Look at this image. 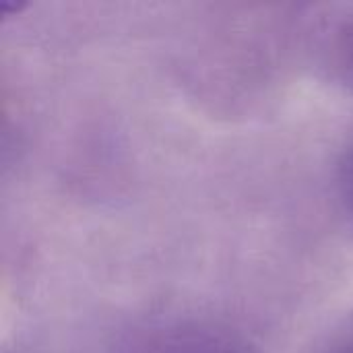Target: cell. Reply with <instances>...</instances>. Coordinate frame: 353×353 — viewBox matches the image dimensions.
<instances>
[{
    "label": "cell",
    "instance_id": "obj_1",
    "mask_svg": "<svg viewBox=\"0 0 353 353\" xmlns=\"http://www.w3.org/2000/svg\"><path fill=\"white\" fill-rule=\"evenodd\" d=\"M151 353H252L242 341L213 331H176L151 347Z\"/></svg>",
    "mask_w": 353,
    "mask_h": 353
},
{
    "label": "cell",
    "instance_id": "obj_2",
    "mask_svg": "<svg viewBox=\"0 0 353 353\" xmlns=\"http://www.w3.org/2000/svg\"><path fill=\"white\" fill-rule=\"evenodd\" d=\"M25 6V2H14V0H2L0 2V10H2V14H8V12H19L21 8Z\"/></svg>",
    "mask_w": 353,
    "mask_h": 353
},
{
    "label": "cell",
    "instance_id": "obj_3",
    "mask_svg": "<svg viewBox=\"0 0 353 353\" xmlns=\"http://www.w3.org/2000/svg\"><path fill=\"white\" fill-rule=\"evenodd\" d=\"M347 190H350V196H352L353 203V157L350 159V168H347Z\"/></svg>",
    "mask_w": 353,
    "mask_h": 353
}]
</instances>
